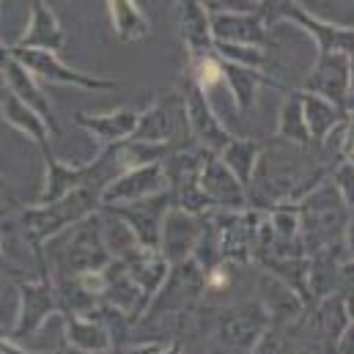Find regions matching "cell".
<instances>
[{
    "instance_id": "1",
    "label": "cell",
    "mask_w": 354,
    "mask_h": 354,
    "mask_svg": "<svg viewBox=\"0 0 354 354\" xmlns=\"http://www.w3.org/2000/svg\"><path fill=\"white\" fill-rule=\"evenodd\" d=\"M310 149L274 140L261 151L259 168L253 174L250 189L256 201H269V209L277 203H299L308 192H313L327 176H333L335 165H322L308 154Z\"/></svg>"
},
{
    "instance_id": "2",
    "label": "cell",
    "mask_w": 354,
    "mask_h": 354,
    "mask_svg": "<svg viewBox=\"0 0 354 354\" xmlns=\"http://www.w3.org/2000/svg\"><path fill=\"white\" fill-rule=\"evenodd\" d=\"M297 206H299L302 245H305L308 259L316 253L346 250V228H349L352 209L346 206L344 195L338 192L333 176L324 184H319L313 192H308Z\"/></svg>"
},
{
    "instance_id": "3",
    "label": "cell",
    "mask_w": 354,
    "mask_h": 354,
    "mask_svg": "<svg viewBox=\"0 0 354 354\" xmlns=\"http://www.w3.org/2000/svg\"><path fill=\"white\" fill-rule=\"evenodd\" d=\"M99 206H102V189L86 184V187H77L75 192L64 195L55 203H39L36 209H30L25 214V225H28V234L33 236V242H41V239L58 236L66 228L77 225L80 220L91 217Z\"/></svg>"
},
{
    "instance_id": "4",
    "label": "cell",
    "mask_w": 354,
    "mask_h": 354,
    "mask_svg": "<svg viewBox=\"0 0 354 354\" xmlns=\"http://www.w3.org/2000/svg\"><path fill=\"white\" fill-rule=\"evenodd\" d=\"M272 327V319L261 302H245L236 308H228L220 313L214 335L223 346L236 352H253V346L264 338V333Z\"/></svg>"
},
{
    "instance_id": "5",
    "label": "cell",
    "mask_w": 354,
    "mask_h": 354,
    "mask_svg": "<svg viewBox=\"0 0 354 354\" xmlns=\"http://www.w3.org/2000/svg\"><path fill=\"white\" fill-rule=\"evenodd\" d=\"M302 91L308 93H316V96H324L341 107L349 110V99H352V55L349 53H341V50H327V53H319Z\"/></svg>"
},
{
    "instance_id": "6",
    "label": "cell",
    "mask_w": 354,
    "mask_h": 354,
    "mask_svg": "<svg viewBox=\"0 0 354 354\" xmlns=\"http://www.w3.org/2000/svg\"><path fill=\"white\" fill-rule=\"evenodd\" d=\"M168 189V176L162 162H146L121 171L104 189H102V206H127L151 195H160Z\"/></svg>"
},
{
    "instance_id": "7",
    "label": "cell",
    "mask_w": 354,
    "mask_h": 354,
    "mask_svg": "<svg viewBox=\"0 0 354 354\" xmlns=\"http://www.w3.org/2000/svg\"><path fill=\"white\" fill-rule=\"evenodd\" d=\"M189 132V118H187V107L184 99H165L160 104H154L151 110L140 113V124L135 129L132 140H143V143H157V146H171L178 143V132ZM192 135V132H189Z\"/></svg>"
},
{
    "instance_id": "8",
    "label": "cell",
    "mask_w": 354,
    "mask_h": 354,
    "mask_svg": "<svg viewBox=\"0 0 354 354\" xmlns=\"http://www.w3.org/2000/svg\"><path fill=\"white\" fill-rule=\"evenodd\" d=\"M203 225H201V214H192L187 209L171 206L165 220H162V234H160V253L171 261L181 264L189 261L198 242H201Z\"/></svg>"
},
{
    "instance_id": "9",
    "label": "cell",
    "mask_w": 354,
    "mask_h": 354,
    "mask_svg": "<svg viewBox=\"0 0 354 354\" xmlns=\"http://www.w3.org/2000/svg\"><path fill=\"white\" fill-rule=\"evenodd\" d=\"M171 206H174V192L165 189L160 195H151V198H143V201H135V203H127V206H107V209H115L132 225V231L140 239V245L160 248L162 220H165Z\"/></svg>"
},
{
    "instance_id": "10",
    "label": "cell",
    "mask_w": 354,
    "mask_h": 354,
    "mask_svg": "<svg viewBox=\"0 0 354 354\" xmlns=\"http://www.w3.org/2000/svg\"><path fill=\"white\" fill-rule=\"evenodd\" d=\"M201 187L209 195V201L225 212H245L248 209V187L234 176V171L217 157L212 154L201 171Z\"/></svg>"
},
{
    "instance_id": "11",
    "label": "cell",
    "mask_w": 354,
    "mask_h": 354,
    "mask_svg": "<svg viewBox=\"0 0 354 354\" xmlns=\"http://www.w3.org/2000/svg\"><path fill=\"white\" fill-rule=\"evenodd\" d=\"M17 61L22 66H28L33 75L44 77V80H53V83H64V86H77V88L86 91H110L118 88L121 83L118 80H99V77H88V75H80L69 66H64L53 53L47 50H19L17 53Z\"/></svg>"
},
{
    "instance_id": "12",
    "label": "cell",
    "mask_w": 354,
    "mask_h": 354,
    "mask_svg": "<svg viewBox=\"0 0 354 354\" xmlns=\"http://www.w3.org/2000/svg\"><path fill=\"white\" fill-rule=\"evenodd\" d=\"M184 107H187V118H189V132H192V138H195L209 154H220V151L228 146L231 135L225 132V127H223L220 118L214 115V110H212L206 93L198 88V86H192V88L187 91V96H184Z\"/></svg>"
},
{
    "instance_id": "13",
    "label": "cell",
    "mask_w": 354,
    "mask_h": 354,
    "mask_svg": "<svg viewBox=\"0 0 354 354\" xmlns=\"http://www.w3.org/2000/svg\"><path fill=\"white\" fill-rule=\"evenodd\" d=\"M58 308V297L53 291V283L44 277L41 283L33 286H22V302H19V316L14 324V335L22 338H33L55 313Z\"/></svg>"
},
{
    "instance_id": "14",
    "label": "cell",
    "mask_w": 354,
    "mask_h": 354,
    "mask_svg": "<svg viewBox=\"0 0 354 354\" xmlns=\"http://www.w3.org/2000/svg\"><path fill=\"white\" fill-rule=\"evenodd\" d=\"M212 30L214 41L223 44H250V47H264L269 41L266 22L259 11H225L212 17Z\"/></svg>"
},
{
    "instance_id": "15",
    "label": "cell",
    "mask_w": 354,
    "mask_h": 354,
    "mask_svg": "<svg viewBox=\"0 0 354 354\" xmlns=\"http://www.w3.org/2000/svg\"><path fill=\"white\" fill-rule=\"evenodd\" d=\"M64 341H66V346L72 352L80 354H102L115 349L110 327L96 322V319H91V316H66Z\"/></svg>"
},
{
    "instance_id": "16",
    "label": "cell",
    "mask_w": 354,
    "mask_h": 354,
    "mask_svg": "<svg viewBox=\"0 0 354 354\" xmlns=\"http://www.w3.org/2000/svg\"><path fill=\"white\" fill-rule=\"evenodd\" d=\"M77 124L91 132L93 138H99L107 146H118L135 138V129L140 124V113L138 110H115V113H99V115H77Z\"/></svg>"
},
{
    "instance_id": "17",
    "label": "cell",
    "mask_w": 354,
    "mask_h": 354,
    "mask_svg": "<svg viewBox=\"0 0 354 354\" xmlns=\"http://www.w3.org/2000/svg\"><path fill=\"white\" fill-rule=\"evenodd\" d=\"M291 19L310 36V41L319 47V53H327V50H341V53H349V55L354 53V30L352 28H341V25L316 19V17L305 14L302 8H297Z\"/></svg>"
},
{
    "instance_id": "18",
    "label": "cell",
    "mask_w": 354,
    "mask_h": 354,
    "mask_svg": "<svg viewBox=\"0 0 354 354\" xmlns=\"http://www.w3.org/2000/svg\"><path fill=\"white\" fill-rule=\"evenodd\" d=\"M302 107H305V118H308V127H310V135H313V146L324 143L327 135L349 115L346 107L324 99V96H316V93H308L302 91Z\"/></svg>"
},
{
    "instance_id": "19",
    "label": "cell",
    "mask_w": 354,
    "mask_h": 354,
    "mask_svg": "<svg viewBox=\"0 0 354 354\" xmlns=\"http://www.w3.org/2000/svg\"><path fill=\"white\" fill-rule=\"evenodd\" d=\"M181 39L192 55H206L212 50L214 30L201 0H181Z\"/></svg>"
},
{
    "instance_id": "20",
    "label": "cell",
    "mask_w": 354,
    "mask_h": 354,
    "mask_svg": "<svg viewBox=\"0 0 354 354\" xmlns=\"http://www.w3.org/2000/svg\"><path fill=\"white\" fill-rule=\"evenodd\" d=\"M277 138L302 149H313V135L305 118V107H302V91L299 93H288L283 107H280V118H277Z\"/></svg>"
},
{
    "instance_id": "21",
    "label": "cell",
    "mask_w": 354,
    "mask_h": 354,
    "mask_svg": "<svg viewBox=\"0 0 354 354\" xmlns=\"http://www.w3.org/2000/svg\"><path fill=\"white\" fill-rule=\"evenodd\" d=\"M223 75H225V83L231 86V93L236 99V107L242 113H248L256 102V88L266 83V86H277L272 77L261 75V69H253V66H242V64H234V61H225L223 64Z\"/></svg>"
},
{
    "instance_id": "22",
    "label": "cell",
    "mask_w": 354,
    "mask_h": 354,
    "mask_svg": "<svg viewBox=\"0 0 354 354\" xmlns=\"http://www.w3.org/2000/svg\"><path fill=\"white\" fill-rule=\"evenodd\" d=\"M338 253H341V250H330V253H316V256H310L308 288H310V299H313V302L338 294L341 264L346 261V259H338Z\"/></svg>"
},
{
    "instance_id": "23",
    "label": "cell",
    "mask_w": 354,
    "mask_h": 354,
    "mask_svg": "<svg viewBox=\"0 0 354 354\" xmlns=\"http://www.w3.org/2000/svg\"><path fill=\"white\" fill-rule=\"evenodd\" d=\"M3 115H6L8 124H14L19 132H25L28 138H33V140L47 151V132H50L53 127L44 121L41 113H36L30 104H25L14 91H11V93L6 96V102H3Z\"/></svg>"
},
{
    "instance_id": "24",
    "label": "cell",
    "mask_w": 354,
    "mask_h": 354,
    "mask_svg": "<svg viewBox=\"0 0 354 354\" xmlns=\"http://www.w3.org/2000/svg\"><path fill=\"white\" fill-rule=\"evenodd\" d=\"M261 151H264V149H261L256 140H248V138H231L228 146H225L217 157L234 171V176L250 189V181H253V174H256V168H259Z\"/></svg>"
},
{
    "instance_id": "25",
    "label": "cell",
    "mask_w": 354,
    "mask_h": 354,
    "mask_svg": "<svg viewBox=\"0 0 354 354\" xmlns=\"http://www.w3.org/2000/svg\"><path fill=\"white\" fill-rule=\"evenodd\" d=\"M6 75H8L11 91H14L25 104H30L36 113H41L44 121L53 127V132H58V127H55V115H53V107H50L47 96L36 88V83L30 80V75L25 72V66H22L19 61H8V64H6Z\"/></svg>"
},
{
    "instance_id": "26",
    "label": "cell",
    "mask_w": 354,
    "mask_h": 354,
    "mask_svg": "<svg viewBox=\"0 0 354 354\" xmlns=\"http://www.w3.org/2000/svg\"><path fill=\"white\" fill-rule=\"evenodd\" d=\"M110 11H113V22H115V33L127 41L140 39L149 33V25L143 19V14L138 11V6L132 0H110Z\"/></svg>"
},
{
    "instance_id": "27",
    "label": "cell",
    "mask_w": 354,
    "mask_h": 354,
    "mask_svg": "<svg viewBox=\"0 0 354 354\" xmlns=\"http://www.w3.org/2000/svg\"><path fill=\"white\" fill-rule=\"evenodd\" d=\"M25 41H30V44H36L39 50H58L61 47V41H64V33H61V28H58V19H55V14L47 8V6H36V17H33V30L28 33V39Z\"/></svg>"
},
{
    "instance_id": "28",
    "label": "cell",
    "mask_w": 354,
    "mask_h": 354,
    "mask_svg": "<svg viewBox=\"0 0 354 354\" xmlns=\"http://www.w3.org/2000/svg\"><path fill=\"white\" fill-rule=\"evenodd\" d=\"M333 181H335L338 192L344 195L346 206L354 209V165L349 162V160H344V162H338V165H335V171H333Z\"/></svg>"
},
{
    "instance_id": "29",
    "label": "cell",
    "mask_w": 354,
    "mask_h": 354,
    "mask_svg": "<svg viewBox=\"0 0 354 354\" xmlns=\"http://www.w3.org/2000/svg\"><path fill=\"white\" fill-rule=\"evenodd\" d=\"M201 6L206 11H214V14H225V11H256L250 0H201Z\"/></svg>"
},
{
    "instance_id": "30",
    "label": "cell",
    "mask_w": 354,
    "mask_h": 354,
    "mask_svg": "<svg viewBox=\"0 0 354 354\" xmlns=\"http://www.w3.org/2000/svg\"><path fill=\"white\" fill-rule=\"evenodd\" d=\"M121 354H181V346L178 344H138V346H132V349H127V352Z\"/></svg>"
},
{
    "instance_id": "31",
    "label": "cell",
    "mask_w": 354,
    "mask_h": 354,
    "mask_svg": "<svg viewBox=\"0 0 354 354\" xmlns=\"http://www.w3.org/2000/svg\"><path fill=\"white\" fill-rule=\"evenodd\" d=\"M335 354H354V322L349 324V330L338 338V344H335Z\"/></svg>"
},
{
    "instance_id": "32",
    "label": "cell",
    "mask_w": 354,
    "mask_h": 354,
    "mask_svg": "<svg viewBox=\"0 0 354 354\" xmlns=\"http://www.w3.org/2000/svg\"><path fill=\"white\" fill-rule=\"evenodd\" d=\"M346 250H349V259H354V209L349 214V228H346Z\"/></svg>"
},
{
    "instance_id": "33",
    "label": "cell",
    "mask_w": 354,
    "mask_h": 354,
    "mask_svg": "<svg viewBox=\"0 0 354 354\" xmlns=\"http://www.w3.org/2000/svg\"><path fill=\"white\" fill-rule=\"evenodd\" d=\"M352 93H354V53H352Z\"/></svg>"
},
{
    "instance_id": "34",
    "label": "cell",
    "mask_w": 354,
    "mask_h": 354,
    "mask_svg": "<svg viewBox=\"0 0 354 354\" xmlns=\"http://www.w3.org/2000/svg\"><path fill=\"white\" fill-rule=\"evenodd\" d=\"M349 113L354 115V93H352V99H349Z\"/></svg>"
},
{
    "instance_id": "35",
    "label": "cell",
    "mask_w": 354,
    "mask_h": 354,
    "mask_svg": "<svg viewBox=\"0 0 354 354\" xmlns=\"http://www.w3.org/2000/svg\"><path fill=\"white\" fill-rule=\"evenodd\" d=\"M77 354H80V352H77ZM102 354H121V352H113V349H110V352H102Z\"/></svg>"
},
{
    "instance_id": "36",
    "label": "cell",
    "mask_w": 354,
    "mask_h": 354,
    "mask_svg": "<svg viewBox=\"0 0 354 354\" xmlns=\"http://www.w3.org/2000/svg\"><path fill=\"white\" fill-rule=\"evenodd\" d=\"M349 162H352V165H354V154H352V157H349Z\"/></svg>"
}]
</instances>
